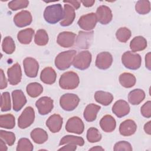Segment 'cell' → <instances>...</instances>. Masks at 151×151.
<instances>
[{
    "instance_id": "obj_35",
    "label": "cell",
    "mask_w": 151,
    "mask_h": 151,
    "mask_svg": "<svg viewBox=\"0 0 151 151\" xmlns=\"http://www.w3.org/2000/svg\"><path fill=\"white\" fill-rule=\"evenodd\" d=\"M48 35L45 30L43 29H38L34 36V42L39 46H44L48 42Z\"/></svg>"
},
{
    "instance_id": "obj_27",
    "label": "cell",
    "mask_w": 151,
    "mask_h": 151,
    "mask_svg": "<svg viewBox=\"0 0 151 151\" xmlns=\"http://www.w3.org/2000/svg\"><path fill=\"white\" fill-rule=\"evenodd\" d=\"M32 140L37 144H42L48 139L47 132L41 128H35L33 129L30 133Z\"/></svg>"
},
{
    "instance_id": "obj_37",
    "label": "cell",
    "mask_w": 151,
    "mask_h": 151,
    "mask_svg": "<svg viewBox=\"0 0 151 151\" xmlns=\"http://www.w3.org/2000/svg\"><path fill=\"white\" fill-rule=\"evenodd\" d=\"M136 11L141 15H145L150 11V2L147 0L138 1L135 5Z\"/></svg>"
},
{
    "instance_id": "obj_36",
    "label": "cell",
    "mask_w": 151,
    "mask_h": 151,
    "mask_svg": "<svg viewBox=\"0 0 151 151\" xmlns=\"http://www.w3.org/2000/svg\"><path fill=\"white\" fill-rule=\"evenodd\" d=\"M2 51L7 54H12L15 50V44L10 36L5 37L2 42Z\"/></svg>"
},
{
    "instance_id": "obj_45",
    "label": "cell",
    "mask_w": 151,
    "mask_h": 151,
    "mask_svg": "<svg viewBox=\"0 0 151 151\" xmlns=\"http://www.w3.org/2000/svg\"><path fill=\"white\" fill-rule=\"evenodd\" d=\"M140 113L146 118H150L151 117V101L150 100L146 101L141 107Z\"/></svg>"
},
{
    "instance_id": "obj_38",
    "label": "cell",
    "mask_w": 151,
    "mask_h": 151,
    "mask_svg": "<svg viewBox=\"0 0 151 151\" xmlns=\"http://www.w3.org/2000/svg\"><path fill=\"white\" fill-rule=\"evenodd\" d=\"M131 35V31L126 27H121L116 32V37L118 41L123 43L126 42L130 39Z\"/></svg>"
},
{
    "instance_id": "obj_48",
    "label": "cell",
    "mask_w": 151,
    "mask_h": 151,
    "mask_svg": "<svg viewBox=\"0 0 151 151\" xmlns=\"http://www.w3.org/2000/svg\"><path fill=\"white\" fill-rule=\"evenodd\" d=\"M77 149V145L67 143L66 145L63 146L62 147L58 149V150H68V151H74Z\"/></svg>"
},
{
    "instance_id": "obj_41",
    "label": "cell",
    "mask_w": 151,
    "mask_h": 151,
    "mask_svg": "<svg viewBox=\"0 0 151 151\" xmlns=\"http://www.w3.org/2000/svg\"><path fill=\"white\" fill-rule=\"evenodd\" d=\"M33 149V145L30 140L24 137L18 140L16 150L17 151H32Z\"/></svg>"
},
{
    "instance_id": "obj_22",
    "label": "cell",
    "mask_w": 151,
    "mask_h": 151,
    "mask_svg": "<svg viewBox=\"0 0 151 151\" xmlns=\"http://www.w3.org/2000/svg\"><path fill=\"white\" fill-rule=\"evenodd\" d=\"M76 17L74 8L68 4L64 5V18L60 22V25L67 27L70 25L74 21Z\"/></svg>"
},
{
    "instance_id": "obj_26",
    "label": "cell",
    "mask_w": 151,
    "mask_h": 151,
    "mask_svg": "<svg viewBox=\"0 0 151 151\" xmlns=\"http://www.w3.org/2000/svg\"><path fill=\"white\" fill-rule=\"evenodd\" d=\"M147 45V40L143 37L140 35L134 37L130 42V50L133 52L144 50Z\"/></svg>"
},
{
    "instance_id": "obj_46",
    "label": "cell",
    "mask_w": 151,
    "mask_h": 151,
    "mask_svg": "<svg viewBox=\"0 0 151 151\" xmlns=\"http://www.w3.org/2000/svg\"><path fill=\"white\" fill-rule=\"evenodd\" d=\"M0 88L1 90L4 89L7 87V80L5 76L4 72L2 69L0 70Z\"/></svg>"
},
{
    "instance_id": "obj_39",
    "label": "cell",
    "mask_w": 151,
    "mask_h": 151,
    "mask_svg": "<svg viewBox=\"0 0 151 151\" xmlns=\"http://www.w3.org/2000/svg\"><path fill=\"white\" fill-rule=\"evenodd\" d=\"M87 139L90 143H96L101 139V134L95 127H90L87 131Z\"/></svg>"
},
{
    "instance_id": "obj_10",
    "label": "cell",
    "mask_w": 151,
    "mask_h": 151,
    "mask_svg": "<svg viewBox=\"0 0 151 151\" xmlns=\"http://www.w3.org/2000/svg\"><path fill=\"white\" fill-rule=\"evenodd\" d=\"M23 66L27 77L31 78L37 77L39 70V64L35 58L32 57L25 58L23 60Z\"/></svg>"
},
{
    "instance_id": "obj_8",
    "label": "cell",
    "mask_w": 151,
    "mask_h": 151,
    "mask_svg": "<svg viewBox=\"0 0 151 151\" xmlns=\"http://www.w3.org/2000/svg\"><path fill=\"white\" fill-rule=\"evenodd\" d=\"M97 22V17L96 14L94 12L82 15L77 22L78 26L85 31H90L94 29Z\"/></svg>"
},
{
    "instance_id": "obj_9",
    "label": "cell",
    "mask_w": 151,
    "mask_h": 151,
    "mask_svg": "<svg viewBox=\"0 0 151 151\" xmlns=\"http://www.w3.org/2000/svg\"><path fill=\"white\" fill-rule=\"evenodd\" d=\"M84 129V123L82 120L77 116H74L70 118L65 124V130L69 133L80 134L83 133Z\"/></svg>"
},
{
    "instance_id": "obj_24",
    "label": "cell",
    "mask_w": 151,
    "mask_h": 151,
    "mask_svg": "<svg viewBox=\"0 0 151 151\" xmlns=\"http://www.w3.org/2000/svg\"><path fill=\"white\" fill-rule=\"evenodd\" d=\"M57 73L55 71L50 67L44 68L40 74V80L47 84H52L55 82Z\"/></svg>"
},
{
    "instance_id": "obj_15",
    "label": "cell",
    "mask_w": 151,
    "mask_h": 151,
    "mask_svg": "<svg viewBox=\"0 0 151 151\" xmlns=\"http://www.w3.org/2000/svg\"><path fill=\"white\" fill-rule=\"evenodd\" d=\"M113 57L109 52H101L97 54L96 59V66L100 70H107L112 64Z\"/></svg>"
},
{
    "instance_id": "obj_4",
    "label": "cell",
    "mask_w": 151,
    "mask_h": 151,
    "mask_svg": "<svg viewBox=\"0 0 151 151\" xmlns=\"http://www.w3.org/2000/svg\"><path fill=\"white\" fill-rule=\"evenodd\" d=\"M122 62L126 68L136 70L139 69L141 65L142 58L139 54L127 51L122 55Z\"/></svg>"
},
{
    "instance_id": "obj_14",
    "label": "cell",
    "mask_w": 151,
    "mask_h": 151,
    "mask_svg": "<svg viewBox=\"0 0 151 151\" xmlns=\"http://www.w3.org/2000/svg\"><path fill=\"white\" fill-rule=\"evenodd\" d=\"M76 34L73 32L64 31L60 32L57 38L58 44L64 48H69L72 47L76 41Z\"/></svg>"
},
{
    "instance_id": "obj_3",
    "label": "cell",
    "mask_w": 151,
    "mask_h": 151,
    "mask_svg": "<svg viewBox=\"0 0 151 151\" xmlns=\"http://www.w3.org/2000/svg\"><path fill=\"white\" fill-rule=\"evenodd\" d=\"M80 83L78 74L74 71H67L63 73L59 79L60 87L64 90L76 88Z\"/></svg>"
},
{
    "instance_id": "obj_31",
    "label": "cell",
    "mask_w": 151,
    "mask_h": 151,
    "mask_svg": "<svg viewBox=\"0 0 151 151\" xmlns=\"http://www.w3.org/2000/svg\"><path fill=\"white\" fill-rule=\"evenodd\" d=\"M120 84L125 88H131L133 87L136 82L135 76L130 73H123L121 74L119 78Z\"/></svg>"
},
{
    "instance_id": "obj_47",
    "label": "cell",
    "mask_w": 151,
    "mask_h": 151,
    "mask_svg": "<svg viewBox=\"0 0 151 151\" xmlns=\"http://www.w3.org/2000/svg\"><path fill=\"white\" fill-rule=\"evenodd\" d=\"M64 3L68 4L70 5H72L73 7L74 8V9H78L80 7L81 2L80 1H77V0H68V1H63Z\"/></svg>"
},
{
    "instance_id": "obj_53",
    "label": "cell",
    "mask_w": 151,
    "mask_h": 151,
    "mask_svg": "<svg viewBox=\"0 0 151 151\" xmlns=\"http://www.w3.org/2000/svg\"><path fill=\"white\" fill-rule=\"evenodd\" d=\"M89 150H97V151H100V150H104V149L100 146H96L94 147H93L89 149Z\"/></svg>"
},
{
    "instance_id": "obj_17",
    "label": "cell",
    "mask_w": 151,
    "mask_h": 151,
    "mask_svg": "<svg viewBox=\"0 0 151 151\" xmlns=\"http://www.w3.org/2000/svg\"><path fill=\"white\" fill-rule=\"evenodd\" d=\"M8 80L11 85L15 86L21 80L22 71L20 65L18 63L14 64L7 70Z\"/></svg>"
},
{
    "instance_id": "obj_49",
    "label": "cell",
    "mask_w": 151,
    "mask_h": 151,
    "mask_svg": "<svg viewBox=\"0 0 151 151\" xmlns=\"http://www.w3.org/2000/svg\"><path fill=\"white\" fill-rule=\"evenodd\" d=\"M150 57H151V53L150 52H149L145 55V66L149 70H151Z\"/></svg>"
},
{
    "instance_id": "obj_33",
    "label": "cell",
    "mask_w": 151,
    "mask_h": 151,
    "mask_svg": "<svg viewBox=\"0 0 151 151\" xmlns=\"http://www.w3.org/2000/svg\"><path fill=\"white\" fill-rule=\"evenodd\" d=\"M26 91L29 96L35 98L42 93L43 87L41 84L37 82H33L27 86Z\"/></svg>"
},
{
    "instance_id": "obj_7",
    "label": "cell",
    "mask_w": 151,
    "mask_h": 151,
    "mask_svg": "<svg viewBox=\"0 0 151 151\" xmlns=\"http://www.w3.org/2000/svg\"><path fill=\"white\" fill-rule=\"evenodd\" d=\"M35 120V111L31 106L27 107L18 119V126L20 129H26L30 126Z\"/></svg>"
},
{
    "instance_id": "obj_1",
    "label": "cell",
    "mask_w": 151,
    "mask_h": 151,
    "mask_svg": "<svg viewBox=\"0 0 151 151\" xmlns=\"http://www.w3.org/2000/svg\"><path fill=\"white\" fill-rule=\"evenodd\" d=\"M44 18L46 22L55 24L64 18V9L60 4L47 6L44 12Z\"/></svg>"
},
{
    "instance_id": "obj_18",
    "label": "cell",
    "mask_w": 151,
    "mask_h": 151,
    "mask_svg": "<svg viewBox=\"0 0 151 151\" xmlns=\"http://www.w3.org/2000/svg\"><path fill=\"white\" fill-rule=\"evenodd\" d=\"M13 110L18 111L25 106L27 103V99L21 90H15L12 92Z\"/></svg>"
},
{
    "instance_id": "obj_40",
    "label": "cell",
    "mask_w": 151,
    "mask_h": 151,
    "mask_svg": "<svg viewBox=\"0 0 151 151\" xmlns=\"http://www.w3.org/2000/svg\"><path fill=\"white\" fill-rule=\"evenodd\" d=\"M11 109L10 94L8 92H4L1 96V110L2 111H8Z\"/></svg>"
},
{
    "instance_id": "obj_16",
    "label": "cell",
    "mask_w": 151,
    "mask_h": 151,
    "mask_svg": "<svg viewBox=\"0 0 151 151\" xmlns=\"http://www.w3.org/2000/svg\"><path fill=\"white\" fill-rule=\"evenodd\" d=\"M32 17L29 11L22 10L18 12L14 17V22L15 25L19 28L25 27L31 24Z\"/></svg>"
},
{
    "instance_id": "obj_51",
    "label": "cell",
    "mask_w": 151,
    "mask_h": 151,
    "mask_svg": "<svg viewBox=\"0 0 151 151\" xmlns=\"http://www.w3.org/2000/svg\"><path fill=\"white\" fill-rule=\"evenodd\" d=\"M144 130L147 134H151V121H149L144 125Z\"/></svg>"
},
{
    "instance_id": "obj_25",
    "label": "cell",
    "mask_w": 151,
    "mask_h": 151,
    "mask_svg": "<svg viewBox=\"0 0 151 151\" xmlns=\"http://www.w3.org/2000/svg\"><path fill=\"white\" fill-rule=\"evenodd\" d=\"M101 107L94 103L88 104L84 109L83 116L87 122H91L96 119L97 114Z\"/></svg>"
},
{
    "instance_id": "obj_43",
    "label": "cell",
    "mask_w": 151,
    "mask_h": 151,
    "mask_svg": "<svg viewBox=\"0 0 151 151\" xmlns=\"http://www.w3.org/2000/svg\"><path fill=\"white\" fill-rule=\"evenodd\" d=\"M29 5V1L27 0H14L9 2L8 5L9 9L12 11L27 8Z\"/></svg>"
},
{
    "instance_id": "obj_32",
    "label": "cell",
    "mask_w": 151,
    "mask_h": 151,
    "mask_svg": "<svg viewBox=\"0 0 151 151\" xmlns=\"http://www.w3.org/2000/svg\"><path fill=\"white\" fill-rule=\"evenodd\" d=\"M15 126V119L12 114H6L0 116V127L1 128L12 129Z\"/></svg>"
},
{
    "instance_id": "obj_28",
    "label": "cell",
    "mask_w": 151,
    "mask_h": 151,
    "mask_svg": "<svg viewBox=\"0 0 151 151\" xmlns=\"http://www.w3.org/2000/svg\"><path fill=\"white\" fill-rule=\"evenodd\" d=\"M145 98V91L140 88L132 90L128 94V101L132 105L139 104Z\"/></svg>"
},
{
    "instance_id": "obj_2",
    "label": "cell",
    "mask_w": 151,
    "mask_h": 151,
    "mask_svg": "<svg viewBox=\"0 0 151 151\" xmlns=\"http://www.w3.org/2000/svg\"><path fill=\"white\" fill-rule=\"evenodd\" d=\"M77 51L74 50H68L59 53L55 57L54 64L55 67L60 70L68 69L71 64Z\"/></svg>"
},
{
    "instance_id": "obj_12",
    "label": "cell",
    "mask_w": 151,
    "mask_h": 151,
    "mask_svg": "<svg viewBox=\"0 0 151 151\" xmlns=\"http://www.w3.org/2000/svg\"><path fill=\"white\" fill-rule=\"evenodd\" d=\"M96 15L97 21L103 25H106L110 23L113 18L111 10L106 5L99 6L97 8Z\"/></svg>"
},
{
    "instance_id": "obj_6",
    "label": "cell",
    "mask_w": 151,
    "mask_h": 151,
    "mask_svg": "<svg viewBox=\"0 0 151 151\" xmlns=\"http://www.w3.org/2000/svg\"><path fill=\"white\" fill-rule=\"evenodd\" d=\"M80 99L78 96L73 93H66L61 96L60 99L61 107L67 111L74 110L78 105Z\"/></svg>"
},
{
    "instance_id": "obj_34",
    "label": "cell",
    "mask_w": 151,
    "mask_h": 151,
    "mask_svg": "<svg viewBox=\"0 0 151 151\" xmlns=\"http://www.w3.org/2000/svg\"><path fill=\"white\" fill-rule=\"evenodd\" d=\"M67 143L73 144L78 145L80 146H82L84 144V140L81 137L79 136H76L73 135H66L62 137V139L60 140L59 145H66Z\"/></svg>"
},
{
    "instance_id": "obj_19",
    "label": "cell",
    "mask_w": 151,
    "mask_h": 151,
    "mask_svg": "<svg viewBox=\"0 0 151 151\" xmlns=\"http://www.w3.org/2000/svg\"><path fill=\"white\" fill-rule=\"evenodd\" d=\"M130 106L127 101L123 100L116 101L112 107L113 113L119 118L127 115L130 112Z\"/></svg>"
},
{
    "instance_id": "obj_11",
    "label": "cell",
    "mask_w": 151,
    "mask_h": 151,
    "mask_svg": "<svg viewBox=\"0 0 151 151\" xmlns=\"http://www.w3.org/2000/svg\"><path fill=\"white\" fill-rule=\"evenodd\" d=\"M35 106L40 114L46 115L50 113L54 107L53 100L50 97H41L35 102Z\"/></svg>"
},
{
    "instance_id": "obj_52",
    "label": "cell",
    "mask_w": 151,
    "mask_h": 151,
    "mask_svg": "<svg viewBox=\"0 0 151 151\" xmlns=\"http://www.w3.org/2000/svg\"><path fill=\"white\" fill-rule=\"evenodd\" d=\"M7 149H8V148L5 145V142L2 139H1V140H0V150L2 151H6V150H7Z\"/></svg>"
},
{
    "instance_id": "obj_44",
    "label": "cell",
    "mask_w": 151,
    "mask_h": 151,
    "mask_svg": "<svg viewBox=\"0 0 151 151\" xmlns=\"http://www.w3.org/2000/svg\"><path fill=\"white\" fill-rule=\"evenodd\" d=\"M113 150L114 151H132V146L130 143L126 141H120L115 143Z\"/></svg>"
},
{
    "instance_id": "obj_13",
    "label": "cell",
    "mask_w": 151,
    "mask_h": 151,
    "mask_svg": "<svg viewBox=\"0 0 151 151\" xmlns=\"http://www.w3.org/2000/svg\"><path fill=\"white\" fill-rule=\"evenodd\" d=\"M93 31L89 32L79 31L78 34L76 38V45L80 49H87L90 46L93 37Z\"/></svg>"
},
{
    "instance_id": "obj_42",
    "label": "cell",
    "mask_w": 151,
    "mask_h": 151,
    "mask_svg": "<svg viewBox=\"0 0 151 151\" xmlns=\"http://www.w3.org/2000/svg\"><path fill=\"white\" fill-rule=\"evenodd\" d=\"M0 137L9 146L14 145L16 139L15 135L13 132L2 130H0Z\"/></svg>"
},
{
    "instance_id": "obj_21",
    "label": "cell",
    "mask_w": 151,
    "mask_h": 151,
    "mask_svg": "<svg viewBox=\"0 0 151 151\" xmlns=\"http://www.w3.org/2000/svg\"><path fill=\"white\" fill-rule=\"evenodd\" d=\"M137 130V124L132 119H127L121 123L119 126V132L123 136L133 135Z\"/></svg>"
},
{
    "instance_id": "obj_50",
    "label": "cell",
    "mask_w": 151,
    "mask_h": 151,
    "mask_svg": "<svg viewBox=\"0 0 151 151\" xmlns=\"http://www.w3.org/2000/svg\"><path fill=\"white\" fill-rule=\"evenodd\" d=\"M80 2L86 7H91L95 3L94 0H81Z\"/></svg>"
},
{
    "instance_id": "obj_20",
    "label": "cell",
    "mask_w": 151,
    "mask_h": 151,
    "mask_svg": "<svg viewBox=\"0 0 151 151\" xmlns=\"http://www.w3.org/2000/svg\"><path fill=\"white\" fill-rule=\"evenodd\" d=\"M63 123V119L62 117L58 114H54L47 120L46 126L52 133H55L61 130Z\"/></svg>"
},
{
    "instance_id": "obj_30",
    "label": "cell",
    "mask_w": 151,
    "mask_h": 151,
    "mask_svg": "<svg viewBox=\"0 0 151 151\" xmlns=\"http://www.w3.org/2000/svg\"><path fill=\"white\" fill-rule=\"evenodd\" d=\"M34 35V30L31 28L21 30L17 34V38L22 44H29Z\"/></svg>"
},
{
    "instance_id": "obj_29",
    "label": "cell",
    "mask_w": 151,
    "mask_h": 151,
    "mask_svg": "<svg viewBox=\"0 0 151 151\" xmlns=\"http://www.w3.org/2000/svg\"><path fill=\"white\" fill-rule=\"evenodd\" d=\"M94 97L98 103L103 106L109 105L113 100V96L111 93L101 90L96 91Z\"/></svg>"
},
{
    "instance_id": "obj_5",
    "label": "cell",
    "mask_w": 151,
    "mask_h": 151,
    "mask_svg": "<svg viewBox=\"0 0 151 151\" xmlns=\"http://www.w3.org/2000/svg\"><path fill=\"white\" fill-rule=\"evenodd\" d=\"M92 60L91 54L88 51H83L76 55L73 61L74 68L81 70L88 68Z\"/></svg>"
},
{
    "instance_id": "obj_23",
    "label": "cell",
    "mask_w": 151,
    "mask_h": 151,
    "mask_svg": "<svg viewBox=\"0 0 151 151\" xmlns=\"http://www.w3.org/2000/svg\"><path fill=\"white\" fill-rule=\"evenodd\" d=\"M100 126L104 132H112L116 129V120L111 115L106 114L101 119L100 121Z\"/></svg>"
}]
</instances>
